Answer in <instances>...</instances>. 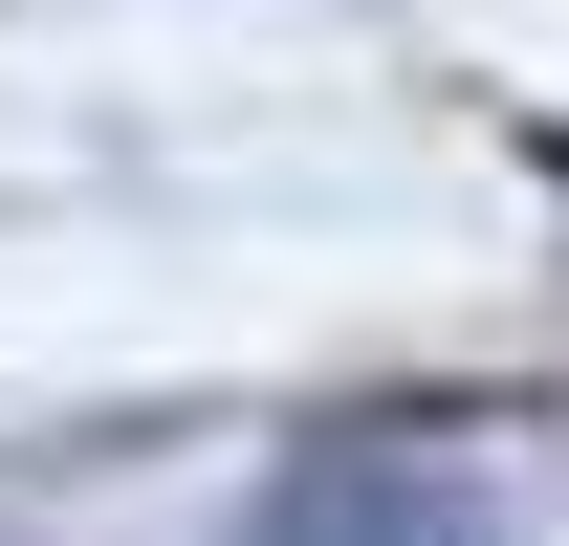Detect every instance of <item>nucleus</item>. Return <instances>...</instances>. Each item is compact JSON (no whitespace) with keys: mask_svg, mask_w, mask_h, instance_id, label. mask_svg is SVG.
I'll use <instances>...</instances> for the list:
<instances>
[{"mask_svg":"<svg viewBox=\"0 0 569 546\" xmlns=\"http://www.w3.org/2000/svg\"><path fill=\"white\" fill-rule=\"evenodd\" d=\"M263 546H503V525H482V459L395 415V437H307L263 481Z\"/></svg>","mask_w":569,"mask_h":546,"instance_id":"nucleus-1","label":"nucleus"}]
</instances>
